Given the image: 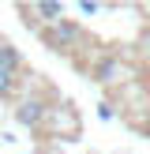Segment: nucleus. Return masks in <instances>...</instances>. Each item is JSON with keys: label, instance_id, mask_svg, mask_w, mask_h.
Returning a JSON list of instances; mask_svg holds the SVG:
<instances>
[{"label": "nucleus", "instance_id": "f257e3e1", "mask_svg": "<svg viewBox=\"0 0 150 154\" xmlns=\"http://www.w3.org/2000/svg\"><path fill=\"white\" fill-rule=\"evenodd\" d=\"M41 38H45L49 49L71 53L75 45L82 42V26H79V23H71V19H60V23H52V26H41Z\"/></svg>", "mask_w": 150, "mask_h": 154}, {"label": "nucleus", "instance_id": "f03ea898", "mask_svg": "<svg viewBox=\"0 0 150 154\" xmlns=\"http://www.w3.org/2000/svg\"><path fill=\"white\" fill-rule=\"evenodd\" d=\"M15 120H19L22 128H41L45 120H49V102H45L41 94L19 98V105H15Z\"/></svg>", "mask_w": 150, "mask_h": 154}, {"label": "nucleus", "instance_id": "7ed1b4c3", "mask_svg": "<svg viewBox=\"0 0 150 154\" xmlns=\"http://www.w3.org/2000/svg\"><path fill=\"white\" fill-rule=\"evenodd\" d=\"M120 75H124V60H120V57H101V60L94 64V79L105 83V87L120 83Z\"/></svg>", "mask_w": 150, "mask_h": 154}, {"label": "nucleus", "instance_id": "20e7f679", "mask_svg": "<svg viewBox=\"0 0 150 154\" xmlns=\"http://www.w3.org/2000/svg\"><path fill=\"white\" fill-rule=\"evenodd\" d=\"M26 15H38L34 23H60L64 19V4H56V0H41V4H30V8H22Z\"/></svg>", "mask_w": 150, "mask_h": 154}, {"label": "nucleus", "instance_id": "39448f33", "mask_svg": "<svg viewBox=\"0 0 150 154\" xmlns=\"http://www.w3.org/2000/svg\"><path fill=\"white\" fill-rule=\"evenodd\" d=\"M0 72H8V75L22 72V53L15 45H8V42H0Z\"/></svg>", "mask_w": 150, "mask_h": 154}, {"label": "nucleus", "instance_id": "423d86ee", "mask_svg": "<svg viewBox=\"0 0 150 154\" xmlns=\"http://www.w3.org/2000/svg\"><path fill=\"white\" fill-rule=\"evenodd\" d=\"M15 87H19V79H15V75H8V72H0V98H11Z\"/></svg>", "mask_w": 150, "mask_h": 154}, {"label": "nucleus", "instance_id": "0eeeda50", "mask_svg": "<svg viewBox=\"0 0 150 154\" xmlns=\"http://www.w3.org/2000/svg\"><path fill=\"white\" fill-rule=\"evenodd\" d=\"M79 11H82V15H98V11H101V4H94V0H82Z\"/></svg>", "mask_w": 150, "mask_h": 154}, {"label": "nucleus", "instance_id": "6e6552de", "mask_svg": "<svg viewBox=\"0 0 150 154\" xmlns=\"http://www.w3.org/2000/svg\"><path fill=\"white\" fill-rule=\"evenodd\" d=\"M98 117H101V120H112V105H98Z\"/></svg>", "mask_w": 150, "mask_h": 154}, {"label": "nucleus", "instance_id": "1a4fd4ad", "mask_svg": "<svg viewBox=\"0 0 150 154\" xmlns=\"http://www.w3.org/2000/svg\"><path fill=\"white\" fill-rule=\"evenodd\" d=\"M142 57H146V60H150V34H146V38H142Z\"/></svg>", "mask_w": 150, "mask_h": 154}, {"label": "nucleus", "instance_id": "9d476101", "mask_svg": "<svg viewBox=\"0 0 150 154\" xmlns=\"http://www.w3.org/2000/svg\"><path fill=\"white\" fill-rule=\"evenodd\" d=\"M142 132H146V135H150V113H146V120H142Z\"/></svg>", "mask_w": 150, "mask_h": 154}]
</instances>
